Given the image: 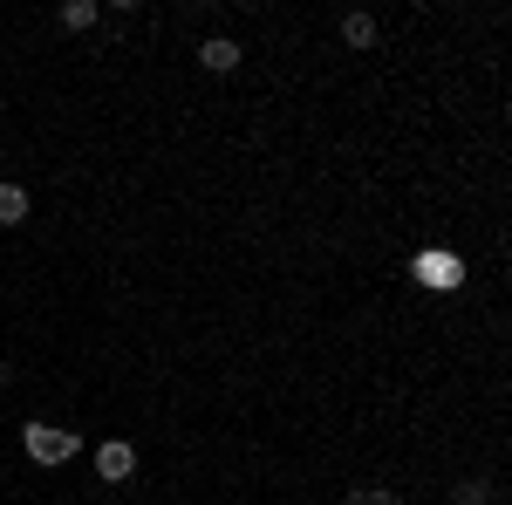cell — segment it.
Masks as SVG:
<instances>
[{"instance_id":"1","label":"cell","mask_w":512,"mask_h":505,"mask_svg":"<svg viewBox=\"0 0 512 505\" xmlns=\"http://www.w3.org/2000/svg\"><path fill=\"white\" fill-rule=\"evenodd\" d=\"M21 451L35 458V465H69V458H82V437L62 424H28L21 430Z\"/></svg>"},{"instance_id":"3","label":"cell","mask_w":512,"mask_h":505,"mask_svg":"<svg viewBox=\"0 0 512 505\" xmlns=\"http://www.w3.org/2000/svg\"><path fill=\"white\" fill-rule=\"evenodd\" d=\"M417 280H424V287H437V294H444V287H458V280H465V260H458V253H417Z\"/></svg>"},{"instance_id":"8","label":"cell","mask_w":512,"mask_h":505,"mask_svg":"<svg viewBox=\"0 0 512 505\" xmlns=\"http://www.w3.org/2000/svg\"><path fill=\"white\" fill-rule=\"evenodd\" d=\"M451 505H492V485L485 478H465V485H451Z\"/></svg>"},{"instance_id":"5","label":"cell","mask_w":512,"mask_h":505,"mask_svg":"<svg viewBox=\"0 0 512 505\" xmlns=\"http://www.w3.org/2000/svg\"><path fill=\"white\" fill-rule=\"evenodd\" d=\"M28 212H35V198L21 185H0V226H28Z\"/></svg>"},{"instance_id":"2","label":"cell","mask_w":512,"mask_h":505,"mask_svg":"<svg viewBox=\"0 0 512 505\" xmlns=\"http://www.w3.org/2000/svg\"><path fill=\"white\" fill-rule=\"evenodd\" d=\"M96 478H103V485H123V478H137V444H123V437L96 444Z\"/></svg>"},{"instance_id":"4","label":"cell","mask_w":512,"mask_h":505,"mask_svg":"<svg viewBox=\"0 0 512 505\" xmlns=\"http://www.w3.org/2000/svg\"><path fill=\"white\" fill-rule=\"evenodd\" d=\"M198 69H212V76H233V69H239V41L205 35V41H198Z\"/></svg>"},{"instance_id":"9","label":"cell","mask_w":512,"mask_h":505,"mask_svg":"<svg viewBox=\"0 0 512 505\" xmlns=\"http://www.w3.org/2000/svg\"><path fill=\"white\" fill-rule=\"evenodd\" d=\"M349 505H396V492L383 485V478H369V485H355V492H349Z\"/></svg>"},{"instance_id":"6","label":"cell","mask_w":512,"mask_h":505,"mask_svg":"<svg viewBox=\"0 0 512 505\" xmlns=\"http://www.w3.org/2000/svg\"><path fill=\"white\" fill-rule=\"evenodd\" d=\"M342 41L349 48H376V14H342Z\"/></svg>"},{"instance_id":"7","label":"cell","mask_w":512,"mask_h":505,"mask_svg":"<svg viewBox=\"0 0 512 505\" xmlns=\"http://www.w3.org/2000/svg\"><path fill=\"white\" fill-rule=\"evenodd\" d=\"M62 28L69 35H89L96 28V0H62Z\"/></svg>"}]
</instances>
